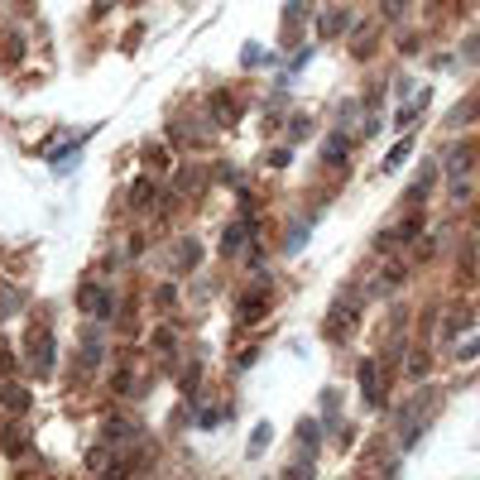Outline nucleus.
Masks as SVG:
<instances>
[{"label": "nucleus", "mask_w": 480, "mask_h": 480, "mask_svg": "<svg viewBox=\"0 0 480 480\" xmlns=\"http://www.w3.org/2000/svg\"><path fill=\"white\" fill-rule=\"evenodd\" d=\"M355 322H360V303L355 298H336V308L327 312V336L331 341H350Z\"/></svg>", "instance_id": "f257e3e1"}, {"label": "nucleus", "mask_w": 480, "mask_h": 480, "mask_svg": "<svg viewBox=\"0 0 480 480\" xmlns=\"http://www.w3.org/2000/svg\"><path fill=\"white\" fill-rule=\"evenodd\" d=\"M29 360H34V374L53 370V341H49V331H34L29 336Z\"/></svg>", "instance_id": "f03ea898"}, {"label": "nucleus", "mask_w": 480, "mask_h": 480, "mask_svg": "<svg viewBox=\"0 0 480 480\" xmlns=\"http://www.w3.org/2000/svg\"><path fill=\"white\" fill-rule=\"evenodd\" d=\"M82 312H96V317H110V293L106 289H82Z\"/></svg>", "instance_id": "7ed1b4c3"}, {"label": "nucleus", "mask_w": 480, "mask_h": 480, "mask_svg": "<svg viewBox=\"0 0 480 480\" xmlns=\"http://www.w3.org/2000/svg\"><path fill=\"white\" fill-rule=\"evenodd\" d=\"M322 159H327V163H341V159H346V134H331V139L322 144Z\"/></svg>", "instance_id": "20e7f679"}, {"label": "nucleus", "mask_w": 480, "mask_h": 480, "mask_svg": "<svg viewBox=\"0 0 480 480\" xmlns=\"http://www.w3.org/2000/svg\"><path fill=\"white\" fill-rule=\"evenodd\" d=\"M245 231H250V221L231 226V231H226V240H221V255H236V250H240V240H245Z\"/></svg>", "instance_id": "39448f33"}, {"label": "nucleus", "mask_w": 480, "mask_h": 480, "mask_svg": "<svg viewBox=\"0 0 480 480\" xmlns=\"http://www.w3.org/2000/svg\"><path fill=\"white\" fill-rule=\"evenodd\" d=\"M101 432H106V442H120V437H134V423H125V418H110Z\"/></svg>", "instance_id": "423d86ee"}, {"label": "nucleus", "mask_w": 480, "mask_h": 480, "mask_svg": "<svg viewBox=\"0 0 480 480\" xmlns=\"http://www.w3.org/2000/svg\"><path fill=\"white\" fill-rule=\"evenodd\" d=\"M466 168H471V149H452V159H447V173H452V178H461Z\"/></svg>", "instance_id": "0eeeda50"}, {"label": "nucleus", "mask_w": 480, "mask_h": 480, "mask_svg": "<svg viewBox=\"0 0 480 480\" xmlns=\"http://www.w3.org/2000/svg\"><path fill=\"white\" fill-rule=\"evenodd\" d=\"M149 197H154V183H149V178H139V183L130 187V202H134V207H144Z\"/></svg>", "instance_id": "6e6552de"}, {"label": "nucleus", "mask_w": 480, "mask_h": 480, "mask_svg": "<svg viewBox=\"0 0 480 480\" xmlns=\"http://www.w3.org/2000/svg\"><path fill=\"white\" fill-rule=\"evenodd\" d=\"M408 154H413V139H403L399 149H394V154H389V159H384V173H394V168H399V163L408 159Z\"/></svg>", "instance_id": "1a4fd4ad"}, {"label": "nucleus", "mask_w": 480, "mask_h": 480, "mask_svg": "<svg viewBox=\"0 0 480 480\" xmlns=\"http://www.w3.org/2000/svg\"><path fill=\"white\" fill-rule=\"evenodd\" d=\"M178 250H183V260H178V265H183V269H197V255H202V245H197V240H183Z\"/></svg>", "instance_id": "9d476101"}, {"label": "nucleus", "mask_w": 480, "mask_h": 480, "mask_svg": "<svg viewBox=\"0 0 480 480\" xmlns=\"http://www.w3.org/2000/svg\"><path fill=\"white\" fill-rule=\"evenodd\" d=\"M336 25H346V15H341V10H331V15H322V34H341Z\"/></svg>", "instance_id": "9b49d317"}, {"label": "nucleus", "mask_w": 480, "mask_h": 480, "mask_svg": "<svg viewBox=\"0 0 480 480\" xmlns=\"http://www.w3.org/2000/svg\"><path fill=\"white\" fill-rule=\"evenodd\" d=\"M408 374L423 379V374H427V355H413V360H408Z\"/></svg>", "instance_id": "f8f14e48"}, {"label": "nucleus", "mask_w": 480, "mask_h": 480, "mask_svg": "<svg viewBox=\"0 0 480 480\" xmlns=\"http://www.w3.org/2000/svg\"><path fill=\"white\" fill-rule=\"evenodd\" d=\"M269 437H274V427H269V423L255 427V447H269Z\"/></svg>", "instance_id": "ddd939ff"}, {"label": "nucleus", "mask_w": 480, "mask_h": 480, "mask_svg": "<svg viewBox=\"0 0 480 480\" xmlns=\"http://www.w3.org/2000/svg\"><path fill=\"white\" fill-rule=\"evenodd\" d=\"M298 437H303L308 447H317V427H312V423H303V427H298Z\"/></svg>", "instance_id": "4468645a"}, {"label": "nucleus", "mask_w": 480, "mask_h": 480, "mask_svg": "<svg viewBox=\"0 0 480 480\" xmlns=\"http://www.w3.org/2000/svg\"><path fill=\"white\" fill-rule=\"evenodd\" d=\"M10 365V346H5V336H0V370Z\"/></svg>", "instance_id": "2eb2a0df"}]
</instances>
